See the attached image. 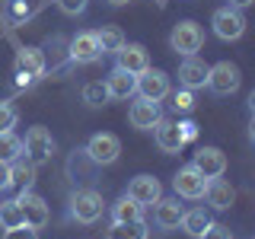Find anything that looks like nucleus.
<instances>
[{"label":"nucleus","instance_id":"nucleus-30","mask_svg":"<svg viewBox=\"0 0 255 239\" xmlns=\"http://www.w3.org/2000/svg\"><path fill=\"white\" fill-rule=\"evenodd\" d=\"M198 239H233V233H230V227H223V223H214V220H211V227H207Z\"/></svg>","mask_w":255,"mask_h":239},{"label":"nucleus","instance_id":"nucleus-19","mask_svg":"<svg viewBox=\"0 0 255 239\" xmlns=\"http://www.w3.org/2000/svg\"><path fill=\"white\" fill-rule=\"evenodd\" d=\"M102 86H106L109 99H131L134 96V77L128 74V70H122V67H112Z\"/></svg>","mask_w":255,"mask_h":239},{"label":"nucleus","instance_id":"nucleus-33","mask_svg":"<svg viewBox=\"0 0 255 239\" xmlns=\"http://www.w3.org/2000/svg\"><path fill=\"white\" fill-rule=\"evenodd\" d=\"M3 239H38V233H35L32 227H26V223H22V227L3 230Z\"/></svg>","mask_w":255,"mask_h":239},{"label":"nucleus","instance_id":"nucleus-4","mask_svg":"<svg viewBox=\"0 0 255 239\" xmlns=\"http://www.w3.org/2000/svg\"><path fill=\"white\" fill-rule=\"evenodd\" d=\"M169 45H172V51L182 54V58H188V54H198V51H201V45H204V29L198 26L195 19H182L179 26L172 29Z\"/></svg>","mask_w":255,"mask_h":239},{"label":"nucleus","instance_id":"nucleus-22","mask_svg":"<svg viewBox=\"0 0 255 239\" xmlns=\"http://www.w3.org/2000/svg\"><path fill=\"white\" fill-rule=\"evenodd\" d=\"M179 227L185 230L188 236H201L207 227H211V214L204 211V207H191V211L182 214V220H179Z\"/></svg>","mask_w":255,"mask_h":239},{"label":"nucleus","instance_id":"nucleus-2","mask_svg":"<svg viewBox=\"0 0 255 239\" xmlns=\"http://www.w3.org/2000/svg\"><path fill=\"white\" fill-rule=\"evenodd\" d=\"M102 195L96 188H77L70 195V217L77 223H96L102 217Z\"/></svg>","mask_w":255,"mask_h":239},{"label":"nucleus","instance_id":"nucleus-24","mask_svg":"<svg viewBox=\"0 0 255 239\" xmlns=\"http://www.w3.org/2000/svg\"><path fill=\"white\" fill-rule=\"evenodd\" d=\"M147 236H150V230H147V223H143V220L115 223L112 233H109V239H147Z\"/></svg>","mask_w":255,"mask_h":239},{"label":"nucleus","instance_id":"nucleus-25","mask_svg":"<svg viewBox=\"0 0 255 239\" xmlns=\"http://www.w3.org/2000/svg\"><path fill=\"white\" fill-rule=\"evenodd\" d=\"M10 179H13V185H19V188H32V179H35V166H32L26 156L13 159V163H10Z\"/></svg>","mask_w":255,"mask_h":239},{"label":"nucleus","instance_id":"nucleus-35","mask_svg":"<svg viewBox=\"0 0 255 239\" xmlns=\"http://www.w3.org/2000/svg\"><path fill=\"white\" fill-rule=\"evenodd\" d=\"M179 127H182V137H185V140H195V134H198V127H195V124H191V121H182Z\"/></svg>","mask_w":255,"mask_h":239},{"label":"nucleus","instance_id":"nucleus-28","mask_svg":"<svg viewBox=\"0 0 255 239\" xmlns=\"http://www.w3.org/2000/svg\"><path fill=\"white\" fill-rule=\"evenodd\" d=\"M16 118H19L16 106H10V102H0V134H3V131H13V127H16Z\"/></svg>","mask_w":255,"mask_h":239},{"label":"nucleus","instance_id":"nucleus-6","mask_svg":"<svg viewBox=\"0 0 255 239\" xmlns=\"http://www.w3.org/2000/svg\"><path fill=\"white\" fill-rule=\"evenodd\" d=\"M86 156H90L93 166H112L118 156H122V140L109 131H99L93 134L90 143H86Z\"/></svg>","mask_w":255,"mask_h":239},{"label":"nucleus","instance_id":"nucleus-16","mask_svg":"<svg viewBox=\"0 0 255 239\" xmlns=\"http://www.w3.org/2000/svg\"><path fill=\"white\" fill-rule=\"evenodd\" d=\"M159 118H163L159 102H150V99H137L128 109V121H131V127H137V131H150Z\"/></svg>","mask_w":255,"mask_h":239},{"label":"nucleus","instance_id":"nucleus-21","mask_svg":"<svg viewBox=\"0 0 255 239\" xmlns=\"http://www.w3.org/2000/svg\"><path fill=\"white\" fill-rule=\"evenodd\" d=\"M128 220H143V204H137L134 198L122 195L112 204V223H128Z\"/></svg>","mask_w":255,"mask_h":239},{"label":"nucleus","instance_id":"nucleus-17","mask_svg":"<svg viewBox=\"0 0 255 239\" xmlns=\"http://www.w3.org/2000/svg\"><path fill=\"white\" fill-rule=\"evenodd\" d=\"M204 198H207V204L214 207V211H230L236 201V188L230 185L227 179H207V188H204Z\"/></svg>","mask_w":255,"mask_h":239},{"label":"nucleus","instance_id":"nucleus-29","mask_svg":"<svg viewBox=\"0 0 255 239\" xmlns=\"http://www.w3.org/2000/svg\"><path fill=\"white\" fill-rule=\"evenodd\" d=\"M83 99L90 102V106H102V102L109 99V96H106V86H102V83H86Z\"/></svg>","mask_w":255,"mask_h":239},{"label":"nucleus","instance_id":"nucleus-11","mask_svg":"<svg viewBox=\"0 0 255 239\" xmlns=\"http://www.w3.org/2000/svg\"><path fill=\"white\" fill-rule=\"evenodd\" d=\"M125 195L147 207V204H156L159 198H163V185H159V179H153V175H134V179L128 182Z\"/></svg>","mask_w":255,"mask_h":239},{"label":"nucleus","instance_id":"nucleus-5","mask_svg":"<svg viewBox=\"0 0 255 239\" xmlns=\"http://www.w3.org/2000/svg\"><path fill=\"white\" fill-rule=\"evenodd\" d=\"M134 93L140 99H150V102H159L169 96V74L166 70H156V67H147L143 74L134 77Z\"/></svg>","mask_w":255,"mask_h":239},{"label":"nucleus","instance_id":"nucleus-10","mask_svg":"<svg viewBox=\"0 0 255 239\" xmlns=\"http://www.w3.org/2000/svg\"><path fill=\"white\" fill-rule=\"evenodd\" d=\"M115 54H118V64H115V67L128 70L131 77H137V74H143V70L150 67V54H147V48L137 45V42H125Z\"/></svg>","mask_w":255,"mask_h":239},{"label":"nucleus","instance_id":"nucleus-32","mask_svg":"<svg viewBox=\"0 0 255 239\" xmlns=\"http://www.w3.org/2000/svg\"><path fill=\"white\" fill-rule=\"evenodd\" d=\"M86 3H90V0H58L61 13H67V16H80L86 10Z\"/></svg>","mask_w":255,"mask_h":239},{"label":"nucleus","instance_id":"nucleus-1","mask_svg":"<svg viewBox=\"0 0 255 239\" xmlns=\"http://www.w3.org/2000/svg\"><path fill=\"white\" fill-rule=\"evenodd\" d=\"M22 153H26V159H29L32 166L51 163V156H54V137H51V131L42 127V124L29 127L26 140H22Z\"/></svg>","mask_w":255,"mask_h":239},{"label":"nucleus","instance_id":"nucleus-26","mask_svg":"<svg viewBox=\"0 0 255 239\" xmlns=\"http://www.w3.org/2000/svg\"><path fill=\"white\" fill-rule=\"evenodd\" d=\"M22 156V137H16L13 131L0 134V163H13Z\"/></svg>","mask_w":255,"mask_h":239},{"label":"nucleus","instance_id":"nucleus-36","mask_svg":"<svg viewBox=\"0 0 255 239\" xmlns=\"http://www.w3.org/2000/svg\"><path fill=\"white\" fill-rule=\"evenodd\" d=\"M255 0H230V6H236V10H246V6H252Z\"/></svg>","mask_w":255,"mask_h":239},{"label":"nucleus","instance_id":"nucleus-31","mask_svg":"<svg viewBox=\"0 0 255 239\" xmlns=\"http://www.w3.org/2000/svg\"><path fill=\"white\" fill-rule=\"evenodd\" d=\"M172 106L179 109V112H191V106H195V99H191V90H185V86H182V90L172 96Z\"/></svg>","mask_w":255,"mask_h":239},{"label":"nucleus","instance_id":"nucleus-20","mask_svg":"<svg viewBox=\"0 0 255 239\" xmlns=\"http://www.w3.org/2000/svg\"><path fill=\"white\" fill-rule=\"evenodd\" d=\"M182 214H185V207L179 204V198H159L153 220H156L159 230H175V227H179V220H182Z\"/></svg>","mask_w":255,"mask_h":239},{"label":"nucleus","instance_id":"nucleus-3","mask_svg":"<svg viewBox=\"0 0 255 239\" xmlns=\"http://www.w3.org/2000/svg\"><path fill=\"white\" fill-rule=\"evenodd\" d=\"M239 83H243V74H239V67L233 61H217L214 67H207V90L217 93V96H230L239 90Z\"/></svg>","mask_w":255,"mask_h":239},{"label":"nucleus","instance_id":"nucleus-7","mask_svg":"<svg viewBox=\"0 0 255 239\" xmlns=\"http://www.w3.org/2000/svg\"><path fill=\"white\" fill-rule=\"evenodd\" d=\"M214 26V35L223 38V42H236V38H243L246 32V16L236 10V6H220L217 13H214L211 19Z\"/></svg>","mask_w":255,"mask_h":239},{"label":"nucleus","instance_id":"nucleus-9","mask_svg":"<svg viewBox=\"0 0 255 239\" xmlns=\"http://www.w3.org/2000/svg\"><path fill=\"white\" fill-rule=\"evenodd\" d=\"M16 201H19V211H22V223H26V227H32V230H42L45 223H48V217H51L45 198H38L32 188H22Z\"/></svg>","mask_w":255,"mask_h":239},{"label":"nucleus","instance_id":"nucleus-37","mask_svg":"<svg viewBox=\"0 0 255 239\" xmlns=\"http://www.w3.org/2000/svg\"><path fill=\"white\" fill-rule=\"evenodd\" d=\"M112 6H125V3H131V0H109Z\"/></svg>","mask_w":255,"mask_h":239},{"label":"nucleus","instance_id":"nucleus-8","mask_svg":"<svg viewBox=\"0 0 255 239\" xmlns=\"http://www.w3.org/2000/svg\"><path fill=\"white\" fill-rule=\"evenodd\" d=\"M172 188H175V198H185V201H201L204 198V188H207V179L195 166H182L172 179Z\"/></svg>","mask_w":255,"mask_h":239},{"label":"nucleus","instance_id":"nucleus-23","mask_svg":"<svg viewBox=\"0 0 255 239\" xmlns=\"http://www.w3.org/2000/svg\"><path fill=\"white\" fill-rule=\"evenodd\" d=\"M93 35H96V42H99L102 54H115L118 48L125 45V32L118 26H102L99 32H93Z\"/></svg>","mask_w":255,"mask_h":239},{"label":"nucleus","instance_id":"nucleus-27","mask_svg":"<svg viewBox=\"0 0 255 239\" xmlns=\"http://www.w3.org/2000/svg\"><path fill=\"white\" fill-rule=\"evenodd\" d=\"M13 227H22V211H19V201H0V230H13Z\"/></svg>","mask_w":255,"mask_h":239},{"label":"nucleus","instance_id":"nucleus-14","mask_svg":"<svg viewBox=\"0 0 255 239\" xmlns=\"http://www.w3.org/2000/svg\"><path fill=\"white\" fill-rule=\"evenodd\" d=\"M153 137H156V147L163 150V153H179V150L185 147V137H182L179 121H166V118H159V121L153 124Z\"/></svg>","mask_w":255,"mask_h":239},{"label":"nucleus","instance_id":"nucleus-12","mask_svg":"<svg viewBox=\"0 0 255 239\" xmlns=\"http://www.w3.org/2000/svg\"><path fill=\"white\" fill-rule=\"evenodd\" d=\"M45 67H48V61H45L42 48H19V54H16V74H19L22 83L42 77Z\"/></svg>","mask_w":255,"mask_h":239},{"label":"nucleus","instance_id":"nucleus-34","mask_svg":"<svg viewBox=\"0 0 255 239\" xmlns=\"http://www.w3.org/2000/svg\"><path fill=\"white\" fill-rule=\"evenodd\" d=\"M13 188V179H10V163H0V191Z\"/></svg>","mask_w":255,"mask_h":239},{"label":"nucleus","instance_id":"nucleus-18","mask_svg":"<svg viewBox=\"0 0 255 239\" xmlns=\"http://www.w3.org/2000/svg\"><path fill=\"white\" fill-rule=\"evenodd\" d=\"M179 83L185 86V90H201L207 83V64L198 58V54H188L185 61H182L179 67Z\"/></svg>","mask_w":255,"mask_h":239},{"label":"nucleus","instance_id":"nucleus-15","mask_svg":"<svg viewBox=\"0 0 255 239\" xmlns=\"http://www.w3.org/2000/svg\"><path fill=\"white\" fill-rule=\"evenodd\" d=\"M191 166H195L204 179H217V175L227 172V156H223V150H217V147H201L195 153V163Z\"/></svg>","mask_w":255,"mask_h":239},{"label":"nucleus","instance_id":"nucleus-13","mask_svg":"<svg viewBox=\"0 0 255 239\" xmlns=\"http://www.w3.org/2000/svg\"><path fill=\"white\" fill-rule=\"evenodd\" d=\"M67 54H70L74 64H93V61L102 58V48H99L93 32H77V35L70 38V51Z\"/></svg>","mask_w":255,"mask_h":239}]
</instances>
